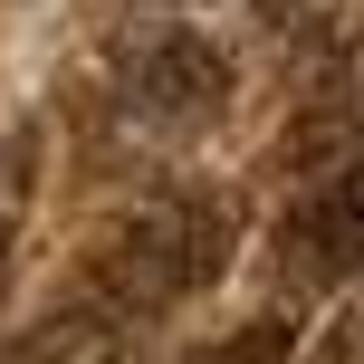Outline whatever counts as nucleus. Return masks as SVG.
Returning a JSON list of instances; mask_svg holds the SVG:
<instances>
[{
  "label": "nucleus",
  "instance_id": "3",
  "mask_svg": "<svg viewBox=\"0 0 364 364\" xmlns=\"http://www.w3.org/2000/svg\"><path fill=\"white\" fill-rule=\"evenodd\" d=\"M346 278H364V134H346L288 192V211L269 220V288H278V307L336 297Z\"/></svg>",
  "mask_w": 364,
  "mask_h": 364
},
{
  "label": "nucleus",
  "instance_id": "4",
  "mask_svg": "<svg viewBox=\"0 0 364 364\" xmlns=\"http://www.w3.org/2000/svg\"><path fill=\"white\" fill-rule=\"evenodd\" d=\"M19 220H29V134H0V297L19 269Z\"/></svg>",
  "mask_w": 364,
  "mask_h": 364
},
{
  "label": "nucleus",
  "instance_id": "2",
  "mask_svg": "<svg viewBox=\"0 0 364 364\" xmlns=\"http://www.w3.org/2000/svg\"><path fill=\"white\" fill-rule=\"evenodd\" d=\"M96 134L106 144H134V154H173L192 134L220 125L230 106V58H220L211 29L192 19H154V29H125L96 68Z\"/></svg>",
  "mask_w": 364,
  "mask_h": 364
},
{
  "label": "nucleus",
  "instance_id": "6",
  "mask_svg": "<svg viewBox=\"0 0 364 364\" xmlns=\"http://www.w3.org/2000/svg\"><path fill=\"white\" fill-rule=\"evenodd\" d=\"M336 355H346V364H364V297H355V316H346V336H336Z\"/></svg>",
  "mask_w": 364,
  "mask_h": 364
},
{
  "label": "nucleus",
  "instance_id": "5",
  "mask_svg": "<svg viewBox=\"0 0 364 364\" xmlns=\"http://www.w3.org/2000/svg\"><path fill=\"white\" fill-rule=\"evenodd\" d=\"M211 364H288V326L259 316V326H240L230 346H211Z\"/></svg>",
  "mask_w": 364,
  "mask_h": 364
},
{
  "label": "nucleus",
  "instance_id": "1",
  "mask_svg": "<svg viewBox=\"0 0 364 364\" xmlns=\"http://www.w3.org/2000/svg\"><path fill=\"white\" fill-rule=\"evenodd\" d=\"M230 250H240V201L230 192H211V182H154L144 201H125L87 240L77 278L48 297V316L19 346H0V364H77V355L115 346V336L192 307L201 288H220Z\"/></svg>",
  "mask_w": 364,
  "mask_h": 364
}]
</instances>
